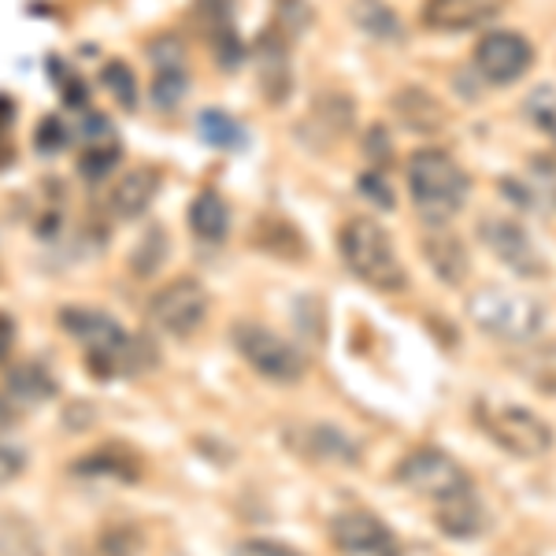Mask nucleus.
<instances>
[{
  "label": "nucleus",
  "mask_w": 556,
  "mask_h": 556,
  "mask_svg": "<svg viewBox=\"0 0 556 556\" xmlns=\"http://www.w3.org/2000/svg\"><path fill=\"white\" fill-rule=\"evenodd\" d=\"M60 327L86 349V364L101 379H119V375H138L152 367L156 353L149 342L127 334L112 316H104L101 308H86V304H67L60 312Z\"/></svg>",
  "instance_id": "obj_1"
},
{
  "label": "nucleus",
  "mask_w": 556,
  "mask_h": 556,
  "mask_svg": "<svg viewBox=\"0 0 556 556\" xmlns=\"http://www.w3.org/2000/svg\"><path fill=\"white\" fill-rule=\"evenodd\" d=\"M408 190L427 227H445L471 197V175L445 149H419L408 160Z\"/></svg>",
  "instance_id": "obj_2"
},
{
  "label": "nucleus",
  "mask_w": 556,
  "mask_h": 556,
  "mask_svg": "<svg viewBox=\"0 0 556 556\" xmlns=\"http://www.w3.org/2000/svg\"><path fill=\"white\" fill-rule=\"evenodd\" d=\"M338 253H342V264L349 271L361 278L364 286H371V290L401 293L408 286V271L401 264L393 238L375 219H367V215H353V219L342 223Z\"/></svg>",
  "instance_id": "obj_3"
},
{
  "label": "nucleus",
  "mask_w": 556,
  "mask_h": 556,
  "mask_svg": "<svg viewBox=\"0 0 556 556\" xmlns=\"http://www.w3.org/2000/svg\"><path fill=\"white\" fill-rule=\"evenodd\" d=\"M468 319L497 342L523 345L534 342L538 330L545 327V308L542 301L527 298L513 286H479L468 298Z\"/></svg>",
  "instance_id": "obj_4"
},
{
  "label": "nucleus",
  "mask_w": 556,
  "mask_h": 556,
  "mask_svg": "<svg viewBox=\"0 0 556 556\" xmlns=\"http://www.w3.org/2000/svg\"><path fill=\"white\" fill-rule=\"evenodd\" d=\"M230 338H235V349L241 353V361L253 367L260 379L278 382V386H293L304 379V371H308L301 349L290 345L282 334H275L271 327H264V323H238V327L230 330Z\"/></svg>",
  "instance_id": "obj_5"
},
{
  "label": "nucleus",
  "mask_w": 556,
  "mask_h": 556,
  "mask_svg": "<svg viewBox=\"0 0 556 556\" xmlns=\"http://www.w3.org/2000/svg\"><path fill=\"white\" fill-rule=\"evenodd\" d=\"M393 479L401 482L405 490H412L416 497H427L434 505L450 497H460V493L475 490L468 468H464L456 456H450L445 450H434V445H424V450H412L405 460L397 464Z\"/></svg>",
  "instance_id": "obj_6"
},
{
  "label": "nucleus",
  "mask_w": 556,
  "mask_h": 556,
  "mask_svg": "<svg viewBox=\"0 0 556 556\" xmlns=\"http://www.w3.org/2000/svg\"><path fill=\"white\" fill-rule=\"evenodd\" d=\"M479 424L516 460H542L556 442L553 427L542 416H534L531 408L519 405H479Z\"/></svg>",
  "instance_id": "obj_7"
},
{
  "label": "nucleus",
  "mask_w": 556,
  "mask_h": 556,
  "mask_svg": "<svg viewBox=\"0 0 556 556\" xmlns=\"http://www.w3.org/2000/svg\"><path fill=\"white\" fill-rule=\"evenodd\" d=\"M208 290H204L197 278L182 275L175 278V282L160 286L156 293L149 298V319L156 330H164V334L172 338H190L197 330L204 327V319H208Z\"/></svg>",
  "instance_id": "obj_8"
},
{
  "label": "nucleus",
  "mask_w": 556,
  "mask_h": 556,
  "mask_svg": "<svg viewBox=\"0 0 556 556\" xmlns=\"http://www.w3.org/2000/svg\"><path fill=\"white\" fill-rule=\"evenodd\" d=\"M479 238L508 271H516L519 278H545L549 275V260L542 256L538 241L527 235V227H519L516 219L505 215H486L479 223Z\"/></svg>",
  "instance_id": "obj_9"
},
{
  "label": "nucleus",
  "mask_w": 556,
  "mask_h": 556,
  "mask_svg": "<svg viewBox=\"0 0 556 556\" xmlns=\"http://www.w3.org/2000/svg\"><path fill=\"white\" fill-rule=\"evenodd\" d=\"M534 45L516 30H493L475 45V67L490 86H513L531 71Z\"/></svg>",
  "instance_id": "obj_10"
},
{
  "label": "nucleus",
  "mask_w": 556,
  "mask_h": 556,
  "mask_svg": "<svg viewBox=\"0 0 556 556\" xmlns=\"http://www.w3.org/2000/svg\"><path fill=\"white\" fill-rule=\"evenodd\" d=\"M330 542L345 556H401V542L375 513L353 508L330 519Z\"/></svg>",
  "instance_id": "obj_11"
},
{
  "label": "nucleus",
  "mask_w": 556,
  "mask_h": 556,
  "mask_svg": "<svg viewBox=\"0 0 556 556\" xmlns=\"http://www.w3.org/2000/svg\"><path fill=\"white\" fill-rule=\"evenodd\" d=\"M290 445L304 460L330 464V468H361V445L334 424H304L290 434Z\"/></svg>",
  "instance_id": "obj_12"
},
{
  "label": "nucleus",
  "mask_w": 556,
  "mask_h": 556,
  "mask_svg": "<svg viewBox=\"0 0 556 556\" xmlns=\"http://www.w3.org/2000/svg\"><path fill=\"white\" fill-rule=\"evenodd\" d=\"M508 0H424V20L427 30L438 34H464L475 26H486L490 20H497L505 12Z\"/></svg>",
  "instance_id": "obj_13"
},
{
  "label": "nucleus",
  "mask_w": 556,
  "mask_h": 556,
  "mask_svg": "<svg viewBox=\"0 0 556 556\" xmlns=\"http://www.w3.org/2000/svg\"><path fill=\"white\" fill-rule=\"evenodd\" d=\"M353 101L345 93H327V97H316V104L308 108L301 123V138L308 141L312 149H334L338 141L353 130Z\"/></svg>",
  "instance_id": "obj_14"
},
{
  "label": "nucleus",
  "mask_w": 556,
  "mask_h": 556,
  "mask_svg": "<svg viewBox=\"0 0 556 556\" xmlns=\"http://www.w3.org/2000/svg\"><path fill=\"white\" fill-rule=\"evenodd\" d=\"M434 523H438V531H442L445 538L471 542V538H482L490 531L493 516H490V508L479 501V493L468 490V493H460V497L442 501V505H438V513H434Z\"/></svg>",
  "instance_id": "obj_15"
},
{
  "label": "nucleus",
  "mask_w": 556,
  "mask_h": 556,
  "mask_svg": "<svg viewBox=\"0 0 556 556\" xmlns=\"http://www.w3.org/2000/svg\"><path fill=\"white\" fill-rule=\"evenodd\" d=\"M256 67H260V89L267 93L271 104H282L290 97V86H293V75H290V41L282 34L267 30L264 38L256 45Z\"/></svg>",
  "instance_id": "obj_16"
},
{
  "label": "nucleus",
  "mask_w": 556,
  "mask_h": 556,
  "mask_svg": "<svg viewBox=\"0 0 556 556\" xmlns=\"http://www.w3.org/2000/svg\"><path fill=\"white\" fill-rule=\"evenodd\" d=\"M156 190H160V172L156 167H134L112 186L108 193V212L112 219H138L141 212H149V204L156 201Z\"/></svg>",
  "instance_id": "obj_17"
},
{
  "label": "nucleus",
  "mask_w": 556,
  "mask_h": 556,
  "mask_svg": "<svg viewBox=\"0 0 556 556\" xmlns=\"http://www.w3.org/2000/svg\"><path fill=\"white\" fill-rule=\"evenodd\" d=\"M424 260L430 264V271L438 275V282L445 286H464V278L471 271V256L464 249V241L450 235L445 227H434L424 238Z\"/></svg>",
  "instance_id": "obj_18"
},
{
  "label": "nucleus",
  "mask_w": 556,
  "mask_h": 556,
  "mask_svg": "<svg viewBox=\"0 0 556 556\" xmlns=\"http://www.w3.org/2000/svg\"><path fill=\"white\" fill-rule=\"evenodd\" d=\"M393 115H397L412 134H438L445 127V119H450L442 101L419 86H405L393 93Z\"/></svg>",
  "instance_id": "obj_19"
},
{
  "label": "nucleus",
  "mask_w": 556,
  "mask_h": 556,
  "mask_svg": "<svg viewBox=\"0 0 556 556\" xmlns=\"http://www.w3.org/2000/svg\"><path fill=\"white\" fill-rule=\"evenodd\" d=\"M190 230L201 245H223L230 235V204L215 190H201L190 204Z\"/></svg>",
  "instance_id": "obj_20"
},
{
  "label": "nucleus",
  "mask_w": 556,
  "mask_h": 556,
  "mask_svg": "<svg viewBox=\"0 0 556 556\" xmlns=\"http://www.w3.org/2000/svg\"><path fill=\"white\" fill-rule=\"evenodd\" d=\"M186 89H190V75H186L182 56H167V45H156V71H152V104L160 112H172V108L182 104Z\"/></svg>",
  "instance_id": "obj_21"
},
{
  "label": "nucleus",
  "mask_w": 556,
  "mask_h": 556,
  "mask_svg": "<svg viewBox=\"0 0 556 556\" xmlns=\"http://www.w3.org/2000/svg\"><path fill=\"white\" fill-rule=\"evenodd\" d=\"M75 471L89 475V479H108V482H138L141 479V460L130 450L108 445V450L86 453L83 460L75 464Z\"/></svg>",
  "instance_id": "obj_22"
},
{
  "label": "nucleus",
  "mask_w": 556,
  "mask_h": 556,
  "mask_svg": "<svg viewBox=\"0 0 556 556\" xmlns=\"http://www.w3.org/2000/svg\"><path fill=\"white\" fill-rule=\"evenodd\" d=\"M353 23L379 45L405 41V26H401L397 12H393L386 0H353Z\"/></svg>",
  "instance_id": "obj_23"
},
{
  "label": "nucleus",
  "mask_w": 556,
  "mask_h": 556,
  "mask_svg": "<svg viewBox=\"0 0 556 556\" xmlns=\"http://www.w3.org/2000/svg\"><path fill=\"white\" fill-rule=\"evenodd\" d=\"M516 375L545 397H556V342H542L513 361Z\"/></svg>",
  "instance_id": "obj_24"
},
{
  "label": "nucleus",
  "mask_w": 556,
  "mask_h": 556,
  "mask_svg": "<svg viewBox=\"0 0 556 556\" xmlns=\"http://www.w3.org/2000/svg\"><path fill=\"white\" fill-rule=\"evenodd\" d=\"M56 393V382L41 364H20L8 371V397L20 405H45Z\"/></svg>",
  "instance_id": "obj_25"
},
{
  "label": "nucleus",
  "mask_w": 556,
  "mask_h": 556,
  "mask_svg": "<svg viewBox=\"0 0 556 556\" xmlns=\"http://www.w3.org/2000/svg\"><path fill=\"white\" fill-rule=\"evenodd\" d=\"M0 556H45L38 531L20 516H0Z\"/></svg>",
  "instance_id": "obj_26"
},
{
  "label": "nucleus",
  "mask_w": 556,
  "mask_h": 556,
  "mask_svg": "<svg viewBox=\"0 0 556 556\" xmlns=\"http://www.w3.org/2000/svg\"><path fill=\"white\" fill-rule=\"evenodd\" d=\"M523 115L545 134V138L556 141V86L531 89V93H527V101H523Z\"/></svg>",
  "instance_id": "obj_27"
},
{
  "label": "nucleus",
  "mask_w": 556,
  "mask_h": 556,
  "mask_svg": "<svg viewBox=\"0 0 556 556\" xmlns=\"http://www.w3.org/2000/svg\"><path fill=\"white\" fill-rule=\"evenodd\" d=\"M141 545V534L134 527H108L97 534V542L89 545V556H134Z\"/></svg>",
  "instance_id": "obj_28"
},
{
  "label": "nucleus",
  "mask_w": 556,
  "mask_h": 556,
  "mask_svg": "<svg viewBox=\"0 0 556 556\" xmlns=\"http://www.w3.org/2000/svg\"><path fill=\"white\" fill-rule=\"evenodd\" d=\"M167 260V235L160 227H152L146 238L138 241V249H134V271L138 275H156V267Z\"/></svg>",
  "instance_id": "obj_29"
},
{
  "label": "nucleus",
  "mask_w": 556,
  "mask_h": 556,
  "mask_svg": "<svg viewBox=\"0 0 556 556\" xmlns=\"http://www.w3.org/2000/svg\"><path fill=\"white\" fill-rule=\"evenodd\" d=\"M101 78H104L108 93H112L115 101L127 108V112L138 108V78H134V71L127 64H108Z\"/></svg>",
  "instance_id": "obj_30"
},
{
  "label": "nucleus",
  "mask_w": 556,
  "mask_h": 556,
  "mask_svg": "<svg viewBox=\"0 0 556 556\" xmlns=\"http://www.w3.org/2000/svg\"><path fill=\"white\" fill-rule=\"evenodd\" d=\"M527 172H531L534 197L542 193L545 201L556 208V156H549V152H538V156H531V164H527Z\"/></svg>",
  "instance_id": "obj_31"
},
{
  "label": "nucleus",
  "mask_w": 556,
  "mask_h": 556,
  "mask_svg": "<svg viewBox=\"0 0 556 556\" xmlns=\"http://www.w3.org/2000/svg\"><path fill=\"white\" fill-rule=\"evenodd\" d=\"M115 160H119V146H115L112 138L104 141H89L86 156H83V175L86 178H101L115 167Z\"/></svg>",
  "instance_id": "obj_32"
},
{
  "label": "nucleus",
  "mask_w": 556,
  "mask_h": 556,
  "mask_svg": "<svg viewBox=\"0 0 556 556\" xmlns=\"http://www.w3.org/2000/svg\"><path fill=\"white\" fill-rule=\"evenodd\" d=\"M312 23V12L304 0H278V20H275V30L282 34L286 41L298 38L304 26Z\"/></svg>",
  "instance_id": "obj_33"
},
{
  "label": "nucleus",
  "mask_w": 556,
  "mask_h": 556,
  "mask_svg": "<svg viewBox=\"0 0 556 556\" xmlns=\"http://www.w3.org/2000/svg\"><path fill=\"white\" fill-rule=\"evenodd\" d=\"M201 127H204V138L215 141V146H238L241 141V127L235 119H227L223 112H204Z\"/></svg>",
  "instance_id": "obj_34"
},
{
  "label": "nucleus",
  "mask_w": 556,
  "mask_h": 556,
  "mask_svg": "<svg viewBox=\"0 0 556 556\" xmlns=\"http://www.w3.org/2000/svg\"><path fill=\"white\" fill-rule=\"evenodd\" d=\"M23 471H26V453L15 442H4V438H0V486L15 482Z\"/></svg>",
  "instance_id": "obj_35"
},
{
  "label": "nucleus",
  "mask_w": 556,
  "mask_h": 556,
  "mask_svg": "<svg viewBox=\"0 0 556 556\" xmlns=\"http://www.w3.org/2000/svg\"><path fill=\"white\" fill-rule=\"evenodd\" d=\"M361 190H364L367 201H375L379 208H393V190H390V182H386V175L364 172L361 175Z\"/></svg>",
  "instance_id": "obj_36"
},
{
  "label": "nucleus",
  "mask_w": 556,
  "mask_h": 556,
  "mask_svg": "<svg viewBox=\"0 0 556 556\" xmlns=\"http://www.w3.org/2000/svg\"><path fill=\"white\" fill-rule=\"evenodd\" d=\"M241 549H245V556H304L293 549V545L275 542V538H253V542H245Z\"/></svg>",
  "instance_id": "obj_37"
},
{
  "label": "nucleus",
  "mask_w": 556,
  "mask_h": 556,
  "mask_svg": "<svg viewBox=\"0 0 556 556\" xmlns=\"http://www.w3.org/2000/svg\"><path fill=\"white\" fill-rule=\"evenodd\" d=\"M12 349H15V323L8 312H0V364H8Z\"/></svg>",
  "instance_id": "obj_38"
},
{
  "label": "nucleus",
  "mask_w": 556,
  "mask_h": 556,
  "mask_svg": "<svg viewBox=\"0 0 556 556\" xmlns=\"http://www.w3.org/2000/svg\"><path fill=\"white\" fill-rule=\"evenodd\" d=\"M367 149H371V160H375V164H382V152L390 156V138H386V130H382V127H371V146H367Z\"/></svg>",
  "instance_id": "obj_39"
}]
</instances>
